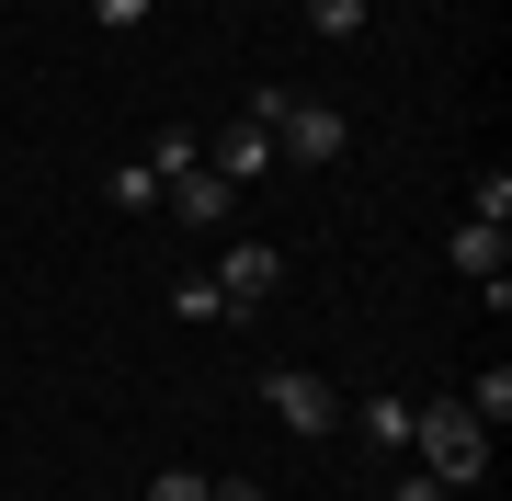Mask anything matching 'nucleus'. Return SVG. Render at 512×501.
I'll return each mask as SVG.
<instances>
[{"mask_svg":"<svg viewBox=\"0 0 512 501\" xmlns=\"http://www.w3.org/2000/svg\"><path fill=\"white\" fill-rule=\"evenodd\" d=\"M410 456L433 467L444 490H478V479H490V433H478V410H467V399H421V422H410Z\"/></svg>","mask_w":512,"mask_h":501,"instance_id":"obj_1","label":"nucleus"},{"mask_svg":"<svg viewBox=\"0 0 512 501\" xmlns=\"http://www.w3.org/2000/svg\"><path fill=\"white\" fill-rule=\"evenodd\" d=\"M342 149H353V114L285 92V114H274V171H319V160H342Z\"/></svg>","mask_w":512,"mask_h":501,"instance_id":"obj_2","label":"nucleus"},{"mask_svg":"<svg viewBox=\"0 0 512 501\" xmlns=\"http://www.w3.org/2000/svg\"><path fill=\"white\" fill-rule=\"evenodd\" d=\"M274 285H285V251L274 240H217V308L228 319H262Z\"/></svg>","mask_w":512,"mask_h":501,"instance_id":"obj_3","label":"nucleus"},{"mask_svg":"<svg viewBox=\"0 0 512 501\" xmlns=\"http://www.w3.org/2000/svg\"><path fill=\"white\" fill-rule=\"evenodd\" d=\"M262 410H274L285 433H342V399H330L308 365H262Z\"/></svg>","mask_w":512,"mask_h":501,"instance_id":"obj_4","label":"nucleus"},{"mask_svg":"<svg viewBox=\"0 0 512 501\" xmlns=\"http://www.w3.org/2000/svg\"><path fill=\"white\" fill-rule=\"evenodd\" d=\"M205 171H217V183H262V171H274V126H262V114H239V126L217 137V160H205Z\"/></svg>","mask_w":512,"mask_h":501,"instance_id":"obj_5","label":"nucleus"},{"mask_svg":"<svg viewBox=\"0 0 512 501\" xmlns=\"http://www.w3.org/2000/svg\"><path fill=\"white\" fill-rule=\"evenodd\" d=\"M444 262H456L467 285H490V274H512V228H490V217H467L456 240H444Z\"/></svg>","mask_w":512,"mask_h":501,"instance_id":"obj_6","label":"nucleus"},{"mask_svg":"<svg viewBox=\"0 0 512 501\" xmlns=\"http://www.w3.org/2000/svg\"><path fill=\"white\" fill-rule=\"evenodd\" d=\"M228 194H239V183H217V171H183V183H160V205H171L183 228H228Z\"/></svg>","mask_w":512,"mask_h":501,"instance_id":"obj_7","label":"nucleus"},{"mask_svg":"<svg viewBox=\"0 0 512 501\" xmlns=\"http://www.w3.org/2000/svg\"><path fill=\"white\" fill-rule=\"evenodd\" d=\"M137 160L160 171V183H183V171H205V137H194V126H160V137H148Z\"/></svg>","mask_w":512,"mask_h":501,"instance_id":"obj_8","label":"nucleus"},{"mask_svg":"<svg viewBox=\"0 0 512 501\" xmlns=\"http://www.w3.org/2000/svg\"><path fill=\"white\" fill-rule=\"evenodd\" d=\"M410 422H421V399H399V388H387V399H365V433H376L387 456H410Z\"/></svg>","mask_w":512,"mask_h":501,"instance_id":"obj_9","label":"nucleus"},{"mask_svg":"<svg viewBox=\"0 0 512 501\" xmlns=\"http://www.w3.org/2000/svg\"><path fill=\"white\" fill-rule=\"evenodd\" d=\"M365 12H376V0H308V35H330V46H353V35H365Z\"/></svg>","mask_w":512,"mask_h":501,"instance_id":"obj_10","label":"nucleus"},{"mask_svg":"<svg viewBox=\"0 0 512 501\" xmlns=\"http://www.w3.org/2000/svg\"><path fill=\"white\" fill-rule=\"evenodd\" d=\"M114 205H126V217H148V205H160V171H148V160H114V183H103Z\"/></svg>","mask_w":512,"mask_h":501,"instance_id":"obj_11","label":"nucleus"},{"mask_svg":"<svg viewBox=\"0 0 512 501\" xmlns=\"http://www.w3.org/2000/svg\"><path fill=\"white\" fill-rule=\"evenodd\" d=\"M467 217H490V228H512V171H478V183H467Z\"/></svg>","mask_w":512,"mask_h":501,"instance_id":"obj_12","label":"nucleus"},{"mask_svg":"<svg viewBox=\"0 0 512 501\" xmlns=\"http://www.w3.org/2000/svg\"><path fill=\"white\" fill-rule=\"evenodd\" d=\"M171 308H183V319H228V308H217V274H183V285H171Z\"/></svg>","mask_w":512,"mask_h":501,"instance_id":"obj_13","label":"nucleus"},{"mask_svg":"<svg viewBox=\"0 0 512 501\" xmlns=\"http://www.w3.org/2000/svg\"><path fill=\"white\" fill-rule=\"evenodd\" d=\"M148 501H205V479H194V467H160V479H148Z\"/></svg>","mask_w":512,"mask_h":501,"instance_id":"obj_14","label":"nucleus"},{"mask_svg":"<svg viewBox=\"0 0 512 501\" xmlns=\"http://www.w3.org/2000/svg\"><path fill=\"white\" fill-rule=\"evenodd\" d=\"M92 23H103V35H126V23H148V0H92Z\"/></svg>","mask_w":512,"mask_h":501,"instance_id":"obj_15","label":"nucleus"},{"mask_svg":"<svg viewBox=\"0 0 512 501\" xmlns=\"http://www.w3.org/2000/svg\"><path fill=\"white\" fill-rule=\"evenodd\" d=\"M387 501H456V490H444V479H433V467H410V479H399V490H387Z\"/></svg>","mask_w":512,"mask_h":501,"instance_id":"obj_16","label":"nucleus"},{"mask_svg":"<svg viewBox=\"0 0 512 501\" xmlns=\"http://www.w3.org/2000/svg\"><path fill=\"white\" fill-rule=\"evenodd\" d=\"M205 501H262V479H205Z\"/></svg>","mask_w":512,"mask_h":501,"instance_id":"obj_17","label":"nucleus"}]
</instances>
